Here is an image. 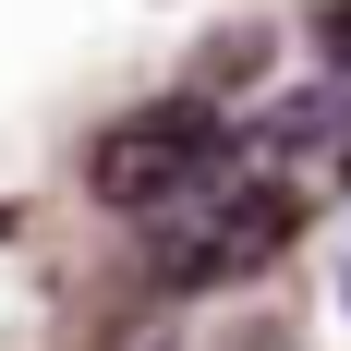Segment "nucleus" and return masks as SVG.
<instances>
[{"instance_id":"1","label":"nucleus","mask_w":351,"mask_h":351,"mask_svg":"<svg viewBox=\"0 0 351 351\" xmlns=\"http://www.w3.org/2000/svg\"><path fill=\"white\" fill-rule=\"evenodd\" d=\"M291 230H303V194H291L279 170L230 158L218 182H194L182 206L145 218V279L158 291H230V279H254V267H279Z\"/></svg>"},{"instance_id":"2","label":"nucleus","mask_w":351,"mask_h":351,"mask_svg":"<svg viewBox=\"0 0 351 351\" xmlns=\"http://www.w3.org/2000/svg\"><path fill=\"white\" fill-rule=\"evenodd\" d=\"M218 170H230V121H218L206 97H158V109H134V121H109V134L85 145V194L121 206V218L182 206V194L218 182Z\"/></svg>"},{"instance_id":"3","label":"nucleus","mask_w":351,"mask_h":351,"mask_svg":"<svg viewBox=\"0 0 351 351\" xmlns=\"http://www.w3.org/2000/svg\"><path fill=\"white\" fill-rule=\"evenodd\" d=\"M315 36H327V61L351 73V0H327V12H315Z\"/></svg>"}]
</instances>
